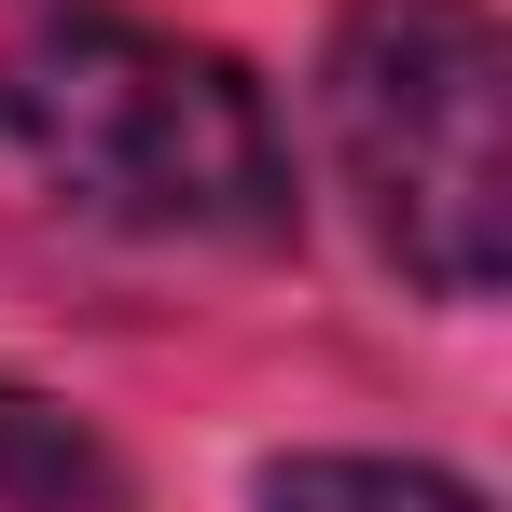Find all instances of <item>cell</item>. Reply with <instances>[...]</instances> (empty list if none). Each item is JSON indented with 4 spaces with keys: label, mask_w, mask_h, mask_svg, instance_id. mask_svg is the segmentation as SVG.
Masks as SVG:
<instances>
[{
    "label": "cell",
    "mask_w": 512,
    "mask_h": 512,
    "mask_svg": "<svg viewBox=\"0 0 512 512\" xmlns=\"http://www.w3.org/2000/svg\"><path fill=\"white\" fill-rule=\"evenodd\" d=\"M0 139L84 222H125V236H208V250L291 236V153L263 84L111 0H42L0 42Z\"/></svg>",
    "instance_id": "cell-1"
},
{
    "label": "cell",
    "mask_w": 512,
    "mask_h": 512,
    "mask_svg": "<svg viewBox=\"0 0 512 512\" xmlns=\"http://www.w3.org/2000/svg\"><path fill=\"white\" fill-rule=\"evenodd\" d=\"M319 125L374 250L443 305L512 277V42L485 0H346Z\"/></svg>",
    "instance_id": "cell-2"
},
{
    "label": "cell",
    "mask_w": 512,
    "mask_h": 512,
    "mask_svg": "<svg viewBox=\"0 0 512 512\" xmlns=\"http://www.w3.org/2000/svg\"><path fill=\"white\" fill-rule=\"evenodd\" d=\"M0 512H139V499H125L97 429H70L28 388H0Z\"/></svg>",
    "instance_id": "cell-3"
},
{
    "label": "cell",
    "mask_w": 512,
    "mask_h": 512,
    "mask_svg": "<svg viewBox=\"0 0 512 512\" xmlns=\"http://www.w3.org/2000/svg\"><path fill=\"white\" fill-rule=\"evenodd\" d=\"M250 512H485V499L429 457H277Z\"/></svg>",
    "instance_id": "cell-4"
}]
</instances>
